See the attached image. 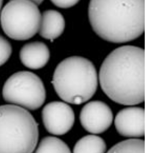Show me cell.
Masks as SVG:
<instances>
[{
	"instance_id": "6da1fadb",
	"label": "cell",
	"mask_w": 152,
	"mask_h": 153,
	"mask_svg": "<svg viewBox=\"0 0 152 153\" xmlns=\"http://www.w3.org/2000/svg\"><path fill=\"white\" fill-rule=\"evenodd\" d=\"M145 52L126 45L113 50L100 70V84L113 101L124 105L143 102L145 98Z\"/></svg>"
},
{
	"instance_id": "7a4b0ae2",
	"label": "cell",
	"mask_w": 152,
	"mask_h": 153,
	"mask_svg": "<svg viewBox=\"0 0 152 153\" xmlns=\"http://www.w3.org/2000/svg\"><path fill=\"white\" fill-rule=\"evenodd\" d=\"M93 31L108 42L124 43L140 37L145 28V0H90Z\"/></svg>"
},
{
	"instance_id": "3957f363",
	"label": "cell",
	"mask_w": 152,
	"mask_h": 153,
	"mask_svg": "<svg viewBox=\"0 0 152 153\" xmlns=\"http://www.w3.org/2000/svg\"><path fill=\"white\" fill-rule=\"evenodd\" d=\"M52 83L63 100L80 105L90 100L96 92L98 75L90 60L81 56H71L57 65Z\"/></svg>"
},
{
	"instance_id": "277c9868",
	"label": "cell",
	"mask_w": 152,
	"mask_h": 153,
	"mask_svg": "<svg viewBox=\"0 0 152 153\" xmlns=\"http://www.w3.org/2000/svg\"><path fill=\"white\" fill-rule=\"evenodd\" d=\"M39 137L38 125L27 110L0 106V153H33Z\"/></svg>"
},
{
	"instance_id": "5b68a950",
	"label": "cell",
	"mask_w": 152,
	"mask_h": 153,
	"mask_svg": "<svg viewBox=\"0 0 152 153\" xmlns=\"http://www.w3.org/2000/svg\"><path fill=\"white\" fill-rule=\"evenodd\" d=\"M41 19L37 4L30 0H11L3 8L0 17L4 33L19 41L35 36L39 30Z\"/></svg>"
},
{
	"instance_id": "8992f818",
	"label": "cell",
	"mask_w": 152,
	"mask_h": 153,
	"mask_svg": "<svg viewBox=\"0 0 152 153\" xmlns=\"http://www.w3.org/2000/svg\"><path fill=\"white\" fill-rule=\"evenodd\" d=\"M2 96L6 102L34 111L44 103L46 93L39 76L31 72L22 71L13 74L6 80Z\"/></svg>"
},
{
	"instance_id": "52a82bcc",
	"label": "cell",
	"mask_w": 152,
	"mask_h": 153,
	"mask_svg": "<svg viewBox=\"0 0 152 153\" xmlns=\"http://www.w3.org/2000/svg\"><path fill=\"white\" fill-rule=\"evenodd\" d=\"M42 118L47 131L54 135L65 134L75 122L73 110L62 102H52L46 105L42 110Z\"/></svg>"
},
{
	"instance_id": "ba28073f",
	"label": "cell",
	"mask_w": 152,
	"mask_h": 153,
	"mask_svg": "<svg viewBox=\"0 0 152 153\" xmlns=\"http://www.w3.org/2000/svg\"><path fill=\"white\" fill-rule=\"evenodd\" d=\"M113 120L112 111L105 102L93 101L86 103L82 108L80 120L82 126L87 132L100 134L111 126Z\"/></svg>"
},
{
	"instance_id": "9c48e42d",
	"label": "cell",
	"mask_w": 152,
	"mask_h": 153,
	"mask_svg": "<svg viewBox=\"0 0 152 153\" xmlns=\"http://www.w3.org/2000/svg\"><path fill=\"white\" fill-rule=\"evenodd\" d=\"M117 131L122 136L140 137L145 135V111L139 107H129L119 111L115 119Z\"/></svg>"
},
{
	"instance_id": "30bf717a",
	"label": "cell",
	"mask_w": 152,
	"mask_h": 153,
	"mask_svg": "<svg viewBox=\"0 0 152 153\" xmlns=\"http://www.w3.org/2000/svg\"><path fill=\"white\" fill-rule=\"evenodd\" d=\"M19 57L22 64L27 68L38 70L44 67L48 63L50 57V51L43 42H30L22 48Z\"/></svg>"
},
{
	"instance_id": "8fae6325",
	"label": "cell",
	"mask_w": 152,
	"mask_h": 153,
	"mask_svg": "<svg viewBox=\"0 0 152 153\" xmlns=\"http://www.w3.org/2000/svg\"><path fill=\"white\" fill-rule=\"evenodd\" d=\"M65 21L63 15L55 10H47L41 15L39 33L42 37L53 40L63 33Z\"/></svg>"
},
{
	"instance_id": "7c38bea8",
	"label": "cell",
	"mask_w": 152,
	"mask_h": 153,
	"mask_svg": "<svg viewBox=\"0 0 152 153\" xmlns=\"http://www.w3.org/2000/svg\"><path fill=\"white\" fill-rule=\"evenodd\" d=\"M107 145L102 138L94 135L85 136L75 144L73 153H105Z\"/></svg>"
},
{
	"instance_id": "4fadbf2b",
	"label": "cell",
	"mask_w": 152,
	"mask_h": 153,
	"mask_svg": "<svg viewBox=\"0 0 152 153\" xmlns=\"http://www.w3.org/2000/svg\"><path fill=\"white\" fill-rule=\"evenodd\" d=\"M33 153H71L64 142L55 137H46L41 140Z\"/></svg>"
},
{
	"instance_id": "5bb4252c",
	"label": "cell",
	"mask_w": 152,
	"mask_h": 153,
	"mask_svg": "<svg viewBox=\"0 0 152 153\" xmlns=\"http://www.w3.org/2000/svg\"><path fill=\"white\" fill-rule=\"evenodd\" d=\"M145 146L144 140L128 139L115 145L107 153H145Z\"/></svg>"
},
{
	"instance_id": "9a60e30c",
	"label": "cell",
	"mask_w": 152,
	"mask_h": 153,
	"mask_svg": "<svg viewBox=\"0 0 152 153\" xmlns=\"http://www.w3.org/2000/svg\"><path fill=\"white\" fill-rule=\"evenodd\" d=\"M12 53V48L10 43L0 35V66L8 61Z\"/></svg>"
},
{
	"instance_id": "2e32d148",
	"label": "cell",
	"mask_w": 152,
	"mask_h": 153,
	"mask_svg": "<svg viewBox=\"0 0 152 153\" xmlns=\"http://www.w3.org/2000/svg\"><path fill=\"white\" fill-rule=\"evenodd\" d=\"M80 0H51L56 6L61 8H69L76 4Z\"/></svg>"
},
{
	"instance_id": "e0dca14e",
	"label": "cell",
	"mask_w": 152,
	"mask_h": 153,
	"mask_svg": "<svg viewBox=\"0 0 152 153\" xmlns=\"http://www.w3.org/2000/svg\"><path fill=\"white\" fill-rule=\"evenodd\" d=\"M30 1L34 2V3H35L37 5H39V4H41L44 1V0H30Z\"/></svg>"
},
{
	"instance_id": "ac0fdd59",
	"label": "cell",
	"mask_w": 152,
	"mask_h": 153,
	"mask_svg": "<svg viewBox=\"0 0 152 153\" xmlns=\"http://www.w3.org/2000/svg\"><path fill=\"white\" fill-rule=\"evenodd\" d=\"M3 1V0H0V12H1V8L2 5Z\"/></svg>"
}]
</instances>
